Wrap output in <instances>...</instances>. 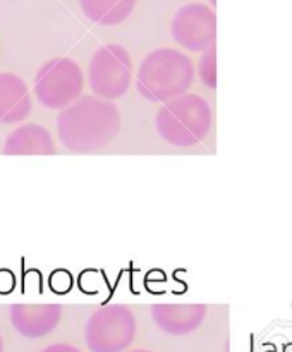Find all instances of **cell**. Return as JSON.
<instances>
[{
    "label": "cell",
    "instance_id": "obj_11",
    "mask_svg": "<svg viewBox=\"0 0 292 352\" xmlns=\"http://www.w3.org/2000/svg\"><path fill=\"white\" fill-rule=\"evenodd\" d=\"M55 151L57 146L50 131L34 122L16 127L3 141L5 155H54Z\"/></svg>",
    "mask_w": 292,
    "mask_h": 352
},
{
    "label": "cell",
    "instance_id": "obj_12",
    "mask_svg": "<svg viewBox=\"0 0 292 352\" xmlns=\"http://www.w3.org/2000/svg\"><path fill=\"white\" fill-rule=\"evenodd\" d=\"M79 6L91 23L113 26L133 14L136 0H79Z\"/></svg>",
    "mask_w": 292,
    "mask_h": 352
},
{
    "label": "cell",
    "instance_id": "obj_17",
    "mask_svg": "<svg viewBox=\"0 0 292 352\" xmlns=\"http://www.w3.org/2000/svg\"><path fill=\"white\" fill-rule=\"evenodd\" d=\"M212 2H213V3H215V0H212Z\"/></svg>",
    "mask_w": 292,
    "mask_h": 352
},
{
    "label": "cell",
    "instance_id": "obj_7",
    "mask_svg": "<svg viewBox=\"0 0 292 352\" xmlns=\"http://www.w3.org/2000/svg\"><path fill=\"white\" fill-rule=\"evenodd\" d=\"M215 16L199 3L182 7L172 21V36L181 47L191 52L212 48L215 40Z\"/></svg>",
    "mask_w": 292,
    "mask_h": 352
},
{
    "label": "cell",
    "instance_id": "obj_8",
    "mask_svg": "<svg viewBox=\"0 0 292 352\" xmlns=\"http://www.w3.org/2000/svg\"><path fill=\"white\" fill-rule=\"evenodd\" d=\"M10 323L19 336L41 339L54 332L62 320L58 305H16L10 306Z\"/></svg>",
    "mask_w": 292,
    "mask_h": 352
},
{
    "label": "cell",
    "instance_id": "obj_5",
    "mask_svg": "<svg viewBox=\"0 0 292 352\" xmlns=\"http://www.w3.org/2000/svg\"><path fill=\"white\" fill-rule=\"evenodd\" d=\"M136 330V316L129 306H102L86 322L85 342L89 352H127Z\"/></svg>",
    "mask_w": 292,
    "mask_h": 352
},
{
    "label": "cell",
    "instance_id": "obj_2",
    "mask_svg": "<svg viewBox=\"0 0 292 352\" xmlns=\"http://www.w3.org/2000/svg\"><path fill=\"white\" fill-rule=\"evenodd\" d=\"M194 81L191 58L175 48H157L141 60L134 82L144 100L167 103L186 95Z\"/></svg>",
    "mask_w": 292,
    "mask_h": 352
},
{
    "label": "cell",
    "instance_id": "obj_15",
    "mask_svg": "<svg viewBox=\"0 0 292 352\" xmlns=\"http://www.w3.org/2000/svg\"><path fill=\"white\" fill-rule=\"evenodd\" d=\"M127 352H153L150 349H133V351H127Z\"/></svg>",
    "mask_w": 292,
    "mask_h": 352
},
{
    "label": "cell",
    "instance_id": "obj_14",
    "mask_svg": "<svg viewBox=\"0 0 292 352\" xmlns=\"http://www.w3.org/2000/svg\"><path fill=\"white\" fill-rule=\"evenodd\" d=\"M41 352H82V351L78 349L76 346H72V344L55 342V344H50V346L45 347V349Z\"/></svg>",
    "mask_w": 292,
    "mask_h": 352
},
{
    "label": "cell",
    "instance_id": "obj_9",
    "mask_svg": "<svg viewBox=\"0 0 292 352\" xmlns=\"http://www.w3.org/2000/svg\"><path fill=\"white\" fill-rule=\"evenodd\" d=\"M33 110V96L23 78L0 72V124L23 122Z\"/></svg>",
    "mask_w": 292,
    "mask_h": 352
},
{
    "label": "cell",
    "instance_id": "obj_6",
    "mask_svg": "<svg viewBox=\"0 0 292 352\" xmlns=\"http://www.w3.org/2000/svg\"><path fill=\"white\" fill-rule=\"evenodd\" d=\"M133 58L120 45H105L93 54L88 65V86L103 100H119L133 82Z\"/></svg>",
    "mask_w": 292,
    "mask_h": 352
},
{
    "label": "cell",
    "instance_id": "obj_16",
    "mask_svg": "<svg viewBox=\"0 0 292 352\" xmlns=\"http://www.w3.org/2000/svg\"><path fill=\"white\" fill-rule=\"evenodd\" d=\"M0 352H3V340H2V336H0Z\"/></svg>",
    "mask_w": 292,
    "mask_h": 352
},
{
    "label": "cell",
    "instance_id": "obj_3",
    "mask_svg": "<svg viewBox=\"0 0 292 352\" xmlns=\"http://www.w3.org/2000/svg\"><path fill=\"white\" fill-rule=\"evenodd\" d=\"M213 113L210 103L194 93L164 103L155 116V129L164 141L177 148L201 143L212 131Z\"/></svg>",
    "mask_w": 292,
    "mask_h": 352
},
{
    "label": "cell",
    "instance_id": "obj_4",
    "mask_svg": "<svg viewBox=\"0 0 292 352\" xmlns=\"http://www.w3.org/2000/svg\"><path fill=\"white\" fill-rule=\"evenodd\" d=\"M85 74L81 65L69 57L45 62L34 76L33 95L48 110H64L82 96Z\"/></svg>",
    "mask_w": 292,
    "mask_h": 352
},
{
    "label": "cell",
    "instance_id": "obj_1",
    "mask_svg": "<svg viewBox=\"0 0 292 352\" xmlns=\"http://www.w3.org/2000/svg\"><path fill=\"white\" fill-rule=\"evenodd\" d=\"M120 131V112L109 100L81 96L57 117L58 141L74 153H91L109 146Z\"/></svg>",
    "mask_w": 292,
    "mask_h": 352
},
{
    "label": "cell",
    "instance_id": "obj_10",
    "mask_svg": "<svg viewBox=\"0 0 292 352\" xmlns=\"http://www.w3.org/2000/svg\"><path fill=\"white\" fill-rule=\"evenodd\" d=\"M151 316L161 332L179 337L194 332L201 325L206 308L198 305H155Z\"/></svg>",
    "mask_w": 292,
    "mask_h": 352
},
{
    "label": "cell",
    "instance_id": "obj_13",
    "mask_svg": "<svg viewBox=\"0 0 292 352\" xmlns=\"http://www.w3.org/2000/svg\"><path fill=\"white\" fill-rule=\"evenodd\" d=\"M199 78L203 79L208 88H215L216 86V69H215V48H208L203 54L201 60H199Z\"/></svg>",
    "mask_w": 292,
    "mask_h": 352
}]
</instances>
